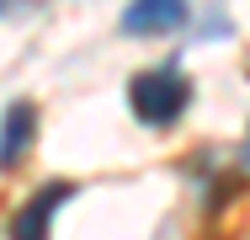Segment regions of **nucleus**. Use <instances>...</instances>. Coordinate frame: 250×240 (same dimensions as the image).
I'll list each match as a JSON object with an SVG mask.
<instances>
[{
  "mask_svg": "<svg viewBox=\"0 0 250 240\" xmlns=\"http://www.w3.org/2000/svg\"><path fill=\"white\" fill-rule=\"evenodd\" d=\"M128 107H133V118H139L144 128H176V123L187 118V107H192L187 70H181L176 59H165V64H154V70H139V75L128 80Z\"/></svg>",
  "mask_w": 250,
  "mask_h": 240,
  "instance_id": "1",
  "label": "nucleus"
},
{
  "mask_svg": "<svg viewBox=\"0 0 250 240\" xmlns=\"http://www.w3.org/2000/svg\"><path fill=\"white\" fill-rule=\"evenodd\" d=\"M75 182H43V187L32 192L16 214H11V240H48V230H53V214L75 197Z\"/></svg>",
  "mask_w": 250,
  "mask_h": 240,
  "instance_id": "2",
  "label": "nucleus"
},
{
  "mask_svg": "<svg viewBox=\"0 0 250 240\" xmlns=\"http://www.w3.org/2000/svg\"><path fill=\"white\" fill-rule=\"evenodd\" d=\"M245 160H250V134H245Z\"/></svg>",
  "mask_w": 250,
  "mask_h": 240,
  "instance_id": "6",
  "label": "nucleus"
},
{
  "mask_svg": "<svg viewBox=\"0 0 250 240\" xmlns=\"http://www.w3.org/2000/svg\"><path fill=\"white\" fill-rule=\"evenodd\" d=\"M21 11H38V0H0V22L5 16H21Z\"/></svg>",
  "mask_w": 250,
  "mask_h": 240,
  "instance_id": "5",
  "label": "nucleus"
},
{
  "mask_svg": "<svg viewBox=\"0 0 250 240\" xmlns=\"http://www.w3.org/2000/svg\"><path fill=\"white\" fill-rule=\"evenodd\" d=\"M32 139H38V107L32 101H11L0 112V171H16L27 160Z\"/></svg>",
  "mask_w": 250,
  "mask_h": 240,
  "instance_id": "4",
  "label": "nucleus"
},
{
  "mask_svg": "<svg viewBox=\"0 0 250 240\" xmlns=\"http://www.w3.org/2000/svg\"><path fill=\"white\" fill-rule=\"evenodd\" d=\"M187 16H192V0H128L123 32L128 38H165V32H181Z\"/></svg>",
  "mask_w": 250,
  "mask_h": 240,
  "instance_id": "3",
  "label": "nucleus"
}]
</instances>
